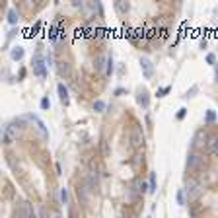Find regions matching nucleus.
<instances>
[{"mask_svg":"<svg viewBox=\"0 0 218 218\" xmlns=\"http://www.w3.org/2000/svg\"><path fill=\"white\" fill-rule=\"evenodd\" d=\"M130 142H133L134 148L144 146V133H142L140 125H133V129H130Z\"/></svg>","mask_w":218,"mask_h":218,"instance_id":"obj_1","label":"nucleus"},{"mask_svg":"<svg viewBox=\"0 0 218 218\" xmlns=\"http://www.w3.org/2000/svg\"><path fill=\"white\" fill-rule=\"evenodd\" d=\"M185 193L189 195V201H195V199H199V197H201V193H203V187H201V183H199V181H195V179H189Z\"/></svg>","mask_w":218,"mask_h":218,"instance_id":"obj_2","label":"nucleus"},{"mask_svg":"<svg viewBox=\"0 0 218 218\" xmlns=\"http://www.w3.org/2000/svg\"><path fill=\"white\" fill-rule=\"evenodd\" d=\"M2 130H4V142H6V144H12L20 134V129L14 127V125H4Z\"/></svg>","mask_w":218,"mask_h":218,"instance_id":"obj_3","label":"nucleus"},{"mask_svg":"<svg viewBox=\"0 0 218 218\" xmlns=\"http://www.w3.org/2000/svg\"><path fill=\"white\" fill-rule=\"evenodd\" d=\"M187 166L191 167V170H201V167L204 166V158L201 154H197V152H191L187 158Z\"/></svg>","mask_w":218,"mask_h":218,"instance_id":"obj_4","label":"nucleus"},{"mask_svg":"<svg viewBox=\"0 0 218 218\" xmlns=\"http://www.w3.org/2000/svg\"><path fill=\"white\" fill-rule=\"evenodd\" d=\"M208 144V134L204 133V130H199V133L195 134V138H193V148H207Z\"/></svg>","mask_w":218,"mask_h":218,"instance_id":"obj_5","label":"nucleus"},{"mask_svg":"<svg viewBox=\"0 0 218 218\" xmlns=\"http://www.w3.org/2000/svg\"><path fill=\"white\" fill-rule=\"evenodd\" d=\"M140 68H142V74H144V78H152V76H154V64H152V60H150V59L142 57V59H140Z\"/></svg>","mask_w":218,"mask_h":218,"instance_id":"obj_6","label":"nucleus"},{"mask_svg":"<svg viewBox=\"0 0 218 218\" xmlns=\"http://www.w3.org/2000/svg\"><path fill=\"white\" fill-rule=\"evenodd\" d=\"M33 72L37 74V76H41V78L47 76V68H45V63H43L41 57H35V60H33Z\"/></svg>","mask_w":218,"mask_h":218,"instance_id":"obj_7","label":"nucleus"},{"mask_svg":"<svg viewBox=\"0 0 218 218\" xmlns=\"http://www.w3.org/2000/svg\"><path fill=\"white\" fill-rule=\"evenodd\" d=\"M137 101H138V105H142V107H148V103H150V100H148V92H146L144 88H142V90H138Z\"/></svg>","mask_w":218,"mask_h":218,"instance_id":"obj_8","label":"nucleus"},{"mask_svg":"<svg viewBox=\"0 0 218 218\" xmlns=\"http://www.w3.org/2000/svg\"><path fill=\"white\" fill-rule=\"evenodd\" d=\"M29 119L37 125V129H39V133H41V137L43 138H47V129H45V125H43V121H41L39 117H35V115H29Z\"/></svg>","mask_w":218,"mask_h":218,"instance_id":"obj_9","label":"nucleus"},{"mask_svg":"<svg viewBox=\"0 0 218 218\" xmlns=\"http://www.w3.org/2000/svg\"><path fill=\"white\" fill-rule=\"evenodd\" d=\"M33 210H31L29 203H22V208H20V218H31Z\"/></svg>","mask_w":218,"mask_h":218,"instance_id":"obj_10","label":"nucleus"},{"mask_svg":"<svg viewBox=\"0 0 218 218\" xmlns=\"http://www.w3.org/2000/svg\"><path fill=\"white\" fill-rule=\"evenodd\" d=\"M88 177H90V185H92V187H96V185H97V179H100V175H97V170L94 167V164H92V167H90Z\"/></svg>","mask_w":218,"mask_h":218,"instance_id":"obj_11","label":"nucleus"},{"mask_svg":"<svg viewBox=\"0 0 218 218\" xmlns=\"http://www.w3.org/2000/svg\"><path fill=\"white\" fill-rule=\"evenodd\" d=\"M59 97L64 105H68V90L64 88V84H59Z\"/></svg>","mask_w":218,"mask_h":218,"instance_id":"obj_12","label":"nucleus"},{"mask_svg":"<svg viewBox=\"0 0 218 218\" xmlns=\"http://www.w3.org/2000/svg\"><path fill=\"white\" fill-rule=\"evenodd\" d=\"M216 144H218V137H216V134H208V144H207V148L210 152H214Z\"/></svg>","mask_w":218,"mask_h":218,"instance_id":"obj_13","label":"nucleus"},{"mask_svg":"<svg viewBox=\"0 0 218 218\" xmlns=\"http://www.w3.org/2000/svg\"><path fill=\"white\" fill-rule=\"evenodd\" d=\"M10 55H12V59H14V60H20V59L23 57V49H22V47H14Z\"/></svg>","mask_w":218,"mask_h":218,"instance_id":"obj_14","label":"nucleus"},{"mask_svg":"<svg viewBox=\"0 0 218 218\" xmlns=\"http://www.w3.org/2000/svg\"><path fill=\"white\" fill-rule=\"evenodd\" d=\"M18 14H16V10H14V8H10V12H8V22H10V23H18Z\"/></svg>","mask_w":218,"mask_h":218,"instance_id":"obj_15","label":"nucleus"},{"mask_svg":"<svg viewBox=\"0 0 218 218\" xmlns=\"http://www.w3.org/2000/svg\"><path fill=\"white\" fill-rule=\"evenodd\" d=\"M115 8H117L119 12H127V10H129V4L123 2V0H119V2H115Z\"/></svg>","mask_w":218,"mask_h":218,"instance_id":"obj_16","label":"nucleus"},{"mask_svg":"<svg viewBox=\"0 0 218 218\" xmlns=\"http://www.w3.org/2000/svg\"><path fill=\"white\" fill-rule=\"evenodd\" d=\"M94 109H96V111H100V113H101V111L105 109V101H101V100H96V101H94Z\"/></svg>","mask_w":218,"mask_h":218,"instance_id":"obj_17","label":"nucleus"},{"mask_svg":"<svg viewBox=\"0 0 218 218\" xmlns=\"http://www.w3.org/2000/svg\"><path fill=\"white\" fill-rule=\"evenodd\" d=\"M214 119H216V113H214L212 109H208V111H207V117H204V121H207V123H214Z\"/></svg>","mask_w":218,"mask_h":218,"instance_id":"obj_18","label":"nucleus"},{"mask_svg":"<svg viewBox=\"0 0 218 218\" xmlns=\"http://www.w3.org/2000/svg\"><path fill=\"white\" fill-rule=\"evenodd\" d=\"M101 152H103V156H109V142L107 140H105V138H103V140H101Z\"/></svg>","mask_w":218,"mask_h":218,"instance_id":"obj_19","label":"nucleus"},{"mask_svg":"<svg viewBox=\"0 0 218 218\" xmlns=\"http://www.w3.org/2000/svg\"><path fill=\"white\" fill-rule=\"evenodd\" d=\"M177 203L179 204H185V189H179V191H177Z\"/></svg>","mask_w":218,"mask_h":218,"instance_id":"obj_20","label":"nucleus"},{"mask_svg":"<svg viewBox=\"0 0 218 218\" xmlns=\"http://www.w3.org/2000/svg\"><path fill=\"white\" fill-rule=\"evenodd\" d=\"M150 193H156V173H150Z\"/></svg>","mask_w":218,"mask_h":218,"instance_id":"obj_21","label":"nucleus"},{"mask_svg":"<svg viewBox=\"0 0 218 218\" xmlns=\"http://www.w3.org/2000/svg\"><path fill=\"white\" fill-rule=\"evenodd\" d=\"M60 201H63L64 204L68 203V191H66V189H60Z\"/></svg>","mask_w":218,"mask_h":218,"instance_id":"obj_22","label":"nucleus"},{"mask_svg":"<svg viewBox=\"0 0 218 218\" xmlns=\"http://www.w3.org/2000/svg\"><path fill=\"white\" fill-rule=\"evenodd\" d=\"M51 107V101H49V97H43L41 100V109H49Z\"/></svg>","mask_w":218,"mask_h":218,"instance_id":"obj_23","label":"nucleus"},{"mask_svg":"<svg viewBox=\"0 0 218 218\" xmlns=\"http://www.w3.org/2000/svg\"><path fill=\"white\" fill-rule=\"evenodd\" d=\"M167 92H170V86H166V88H160V90H158V94H156V96H158V97H164V96H166Z\"/></svg>","mask_w":218,"mask_h":218,"instance_id":"obj_24","label":"nucleus"},{"mask_svg":"<svg viewBox=\"0 0 218 218\" xmlns=\"http://www.w3.org/2000/svg\"><path fill=\"white\" fill-rule=\"evenodd\" d=\"M207 63H208V64H214V63H216V57L212 55V53H208V55H207Z\"/></svg>","mask_w":218,"mask_h":218,"instance_id":"obj_25","label":"nucleus"},{"mask_svg":"<svg viewBox=\"0 0 218 218\" xmlns=\"http://www.w3.org/2000/svg\"><path fill=\"white\" fill-rule=\"evenodd\" d=\"M185 113H187V109L181 107V109H179V113H177V119H183V117H185Z\"/></svg>","mask_w":218,"mask_h":218,"instance_id":"obj_26","label":"nucleus"},{"mask_svg":"<svg viewBox=\"0 0 218 218\" xmlns=\"http://www.w3.org/2000/svg\"><path fill=\"white\" fill-rule=\"evenodd\" d=\"M146 191H148V189H146V183H144V181H142V183H140V193H142V195H144V193H146Z\"/></svg>","mask_w":218,"mask_h":218,"instance_id":"obj_27","label":"nucleus"},{"mask_svg":"<svg viewBox=\"0 0 218 218\" xmlns=\"http://www.w3.org/2000/svg\"><path fill=\"white\" fill-rule=\"evenodd\" d=\"M51 218H60V214H59L57 210H53V212H51Z\"/></svg>","mask_w":218,"mask_h":218,"instance_id":"obj_28","label":"nucleus"},{"mask_svg":"<svg viewBox=\"0 0 218 218\" xmlns=\"http://www.w3.org/2000/svg\"><path fill=\"white\" fill-rule=\"evenodd\" d=\"M115 94H117V96H121V94H125V90H123V88H117V90H115Z\"/></svg>","mask_w":218,"mask_h":218,"instance_id":"obj_29","label":"nucleus"},{"mask_svg":"<svg viewBox=\"0 0 218 218\" xmlns=\"http://www.w3.org/2000/svg\"><path fill=\"white\" fill-rule=\"evenodd\" d=\"M212 154H216V156H218V144H216V148H214V152H212Z\"/></svg>","mask_w":218,"mask_h":218,"instance_id":"obj_30","label":"nucleus"},{"mask_svg":"<svg viewBox=\"0 0 218 218\" xmlns=\"http://www.w3.org/2000/svg\"><path fill=\"white\" fill-rule=\"evenodd\" d=\"M31 218H37V216H35V212H33V214H31Z\"/></svg>","mask_w":218,"mask_h":218,"instance_id":"obj_31","label":"nucleus"}]
</instances>
